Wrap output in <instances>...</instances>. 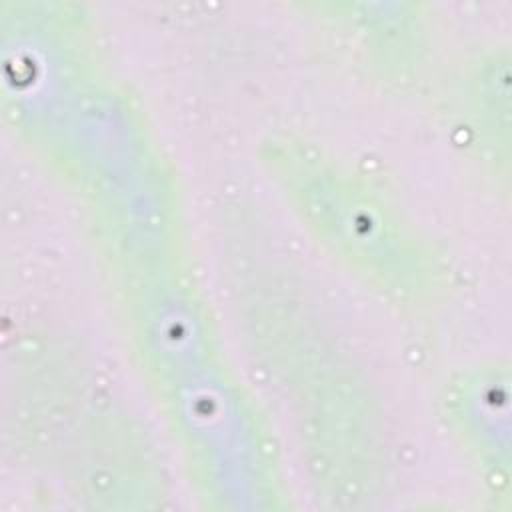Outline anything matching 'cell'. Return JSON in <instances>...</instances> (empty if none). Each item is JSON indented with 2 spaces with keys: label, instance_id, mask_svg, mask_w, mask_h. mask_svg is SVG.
Returning <instances> with one entry per match:
<instances>
[{
  "label": "cell",
  "instance_id": "obj_1",
  "mask_svg": "<svg viewBox=\"0 0 512 512\" xmlns=\"http://www.w3.org/2000/svg\"><path fill=\"white\" fill-rule=\"evenodd\" d=\"M116 288L136 364L178 444L200 506L286 510L278 440L224 352L190 258L120 276Z\"/></svg>",
  "mask_w": 512,
  "mask_h": 512
},
{
  "label": "cell",
  "instance_id": "obj_2",
  "mask_svg": "<svg viewBox=\"0 0 512 512\" xmlns=\"http://www.w3.org/2000/svg\"><path fill=\"white\" fill-rule=\"evenodd\" d=\"M232 276L248 356L292 426L314 498L342 512L378 506L392 440L368 370L286 270L238 264Z\"/></svg>",
  "mask_w": 512,
  "mask_h": 512
},
{
  "label": "cell",
  "instance_id": "obj_3",
  "mask_svg": "<svg viewBox=\"0 0 512 512\" xmlns=\"http://www.w3.org/2000/svg\"><path fill=\"white\" fill-rule=\"evenodd\" d=\"M6 434L18 456L88 510L168 506L164 460L142 420L94 366L58 338H20L12 352Z\"/></svg>",
  "mask_w": 512,
  "mask_h": 512
},
{
  "label": "cell",
  "instance_id": "obj_4",
  "mask_svg": "<svg viewBox=\"0 0 512 512\" xmlns=\"http://www.w3.org/2000/svg\"><path fill=\"white\" fill-rule=\"evenodd\" d=\"M258 162L304 234L380 302L408 316L440 308L452 262L376 178L318 138L272 128Z\"/></svg>",
  "mask_w": 512,
  "mask_h": 512
},
{
  "label": "cell",
  "instance_id": "obj_5",
  "mask_svg": "<svg viewBox=\"0 0 512 512\" xmlns=\"http://www.w3.org/2000/svg\"><path fill=\"white\" fill-rule=\"evenodd\" d=\"M110 82L86 6L68 0L0 2L2 116L56 176Z\"/></svg>",
  "mask_w": 512,
  "mask_h": 512
},
{
  "label": "cell",
  "instance_id": "obj_6",
  "mask_svg": "<svg viewBox=\"0 0 512 512\" xmlns=\"http://www.w3.org/2000/svg\"><path fill=\"white\" fill-rule=\"evenodd\" d=\"M436 414L480 482L490 508L512 506V370L506 356L452 368L436 390Z\"/></svg>",
  "mask_w": 512,
  "mask_h": 512
},
{
  "label": "cell",
  "instance_id": "obj_7",
  "mask_svg": "<svg viewBox=\"0 0 512 512\" xmlns=\"http://www.w3.org/2000/svg\"><path fill=\"white\" fill-rule=\"evenodd\" d=\"M328 30L352 60L390 92H412L428 78L436 34L430 6L416 0H308L296 4Z\"/></svg>",
  "mask_w": 512,
  "mask_h": 512
},
{
  "label": "cell",
  "instance_id": "obj_8",
  "mask_svg": "<svg viewBox=\"0 0 512 512\" xmlns=\"http://www.w3.org/2000/svg\"><path fill=\"white\" fill-rule=\"evenodd\" d=\"M510 46L488 42L474 50L454 74L450 116L466 154L504 192L512 166Z\"/></svg>",
  "mask_w": 512,
  "mask_h": 512
}]
</instances>
